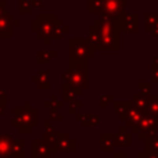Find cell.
I'll return each mask as SVG.
<instances>
[{"label":"cell","mask_w":158,"mask_h":158,"mask_svg":"<svg viewBox=\"0 0 158 158\" xmlns=\"http://www.w3.org/2000/svg\"><path fill=\"white\" fill-rule=\"evenodd\" d=\"M123 6H125V0H104V8H103L104 18L117 21L122 15Z\"/></svg>","instance_id":"277c9868"},{"label":"cell","mask_w":158,"mask_h":158,"mask_svg":"<svg viewBox=\"0 0 158 158\" xmlns=\"http://www.w3.org/2000/svg\"><path fill=\"white\" fill-rule=\"evenodd\" d=\"M11 150V137L10 136H0V157L4 158L10 154Z\"/></svg>","instance_id":"30bf717a"},{"label":"cell","mask_w":158,"mask_h":158,"mask_svg":"<svg viewBox=\"0 0 158 158\" xmlns=\"http://www.w3.org/2000/svg\"><path fill=\"white\" fill-rule=\"evenodd\" d=\"M131 106H132V104H129V103H115L114 104V108L117 110L118 115H121V118H122V119H125L126 114H128L129 110L132 108Z\"/></svg>","instance_id":"7c38bea8"},{"label":"cell","mask_w":158,"mask_h":158,"mask_svg":"<svg viewBox=\"0 0 158 158\" xmlns=\"http://www.w3.org/2000/svg\"><path fill=\"white\" fill-rule=\"evenodd\" d=\"M61 137V135H60ZM65 139H58V147L63 148L64 151H74V142L71 139H68L67 135H64Z\"/></svg>","instance_id":"4fadbf2b"},{"label":"cell","mask_w":158,"mask_h":158,"mask_svg":"<svg viewBox=\"0 0 158 158\" xmlns=\"http://www.w3.org/2000/svg\"><path fill=\"white\" fill-rule=\"evenodd\" d=\"M143 112H146L148 117L154 118V119H158V98H150L147 107Z\"/></svg>","instance_id":"8fae6325"},{"label":"cell","mask_w":158,"mask_h":158,"mask_svg":"<svg viewBox=\"0 0 158 158\" xmlns=\"http://www.w3.org/2000/svg\"><path fill=\"white\" fill-rule=\"evenodd\" d=\"M104 0H89V13H103Z\"/></svg>","instance_id":"5bb4252c"},{"label":"cell","mask_w":158,"mask_h":158,"mask_svg":"<svg viewBox=\"0 0 158 158\" xmlns=\"http://www.w3.org/2000/svg\"><path fill=\"white\" fill-rule=\"evenodd\" d=\"M146 31L153 36H158V14L146 15Z\"/></svg>","instance_id":"8992f818"},{"label":"cell","mask_w":158,"mask_h":158,"mask_svg":"<svg viewBox=\"0 0 158 158\" xmlns=\"http://www.w3.org/2000/svg\"><path fill=\"white\" fill-rule=\"evenodd\" d=\"M94 47L90 44L89 40H81V39H72L69 40V54L72 61H82L86 63V60L92 56H94Z\"/></svg>","instance_id":"7a4b0ae2"},{"label":"cell","mask_w":158,"mask_h":158,"mask_svg":"<svg viewBox=\"0 0 158 158\" xmlns=\"http://www.w3.org/2000/svg\"><path fill=\"white\" fill-rule=\"evenodd\" d=\"M56 18V15H53V14H42L40 18H39V24H40V28H39V33H40L42 36H44V38H47V36H52L54 35L56 32V25H54V21L53 19Z\"/></svg>","instance_id":"5b68a950"},{"label":"cell","mask_w":158,"mask_h":158,"mask_svg":"<svg viewBox=\"0 0 158 158\" xmlns=\"http://www.w3.org/2000/svg\"><path fill=\"white\" fill-rule=\"evenodd\" d=\"M114 158H126L125 156H123V154L122 153H119V154H117V156H115Z\"/></svg>","instance_id":"e0dca14e"},{"label":"cell","mask_w":158,"mask_h":158,"mask_svg":"<svg viewBox=\"0 0 158 158\" xmlns=\"http://www.w3.org/2000/svg\"><path fill=\"white\" fill-rule=\"evenodd\" d=\"M115 146V139L112 133L101 135V151H112Z\"/></svg>","instance_id":"ba28073f"},{"label":"cell","mask_w":158,"mask_h":158,"mask_svg":"<svg viewBox=\"0 0 158 158\" xmlns=\"http://www.w3.org/2000/svg\"><path fill=\"white\" fill-rule=\"evenodd\" d=\"M115 144L118 146H131L132 144V136L126 132L125 128H121L118 135L115 136Z\"/></svg>","instance_id":"52a82bcc"},{"label":"cell","mask_w":158,"mask_h":158,"mask_svg":"<svg viewBox=\"0 0 158 158\" xmlns=\"http://www.w3.org/2000/svg\"><path fill=\"white\" fill-rule=\"evenodd\" d=\"M148 101H150V97H148L147 93H142V94H137L136 97H133L132 103L135 104V108L140 110V111H144Z\"/></svg>","instance_id":"9c48e42d"},{"label":"cell","mask_w":158,"mask_h":158,"mask_svg":"<svg viewBox=\"0 0 158 158\" xmlns=\"http://www.w3.org/2000/svg\"><path fill=\"white\" fill-rule=\"evenodd\" d=\"M112 100V97H107L106 100H104V97L101 98V107H107V103H108V101H111Z\"/></svg>","instance_id":"2e32d148"},{"label":"cell","mask_w":158,"mask_h":158,"mask_svg":"<svg viewBox=\"0 0 158 158\" xmlns=\"http://www.w3.org/2000/svg\"><path fill=\"white\" fill-rule=\"evenodd\" d=\"M147 150L148 151H157L158 153V136L151 137L150 143H147Z\"/></svg>","instance_id":"9a60e30c"},{"label":"cell","mask_w":158,"mask_h":158,"mask_svg":"<svg viewBox=\"0 0 158 158\" xmlns=\"http://www.w3.org/2000/svg\"><path fill=\"white\" fill-rule=\"evenodd\" d=\"M100 35V44L97 50H118L119 49V29L117 22L111 19H98L94 24Z\"/></svg>","instance_id":"6da1fadb"},{"label":"cell","mask_w":158,"mask_h":158,"mask_svg":"<svg viewBox=\"0 0 158 158\" xmlns=\"http://www.w3.org/2000/svg\"><path fill=\"white\" fill-rule=\"evenodd\" d=\"M64 78L68 79L69 85H74L81 87H87V68L86 65L82 68V61H72V68L64 75Z\"/></svg>","instance_id":"3957f363"}]
</instances>
